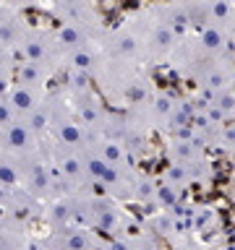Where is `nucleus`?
Here are the masks:
<instances>
[{
  "label": "nucleus",
  "instance_id": "nucleus-1",
  "mask_svg": "<svg viewBox=\"0 0 235 250\" xmlns=\"http://www.w3.org/2000/svg\"><path fill=\"white\" fill-rule=\"evenodd\" d=\"M73 198V214H76V227H84L89 232H105V234H118L123 229V214L107 195L102 193H81L70 195Z\"/></svg>",
  "mask_w": 235,
  "mask_h": 250
},
{
  "label": "nucleus",
  "instance_id": "nucleus-2",
  "mask_svg": "<svg viewBox=\"0 0 235 250\" xmlns=\"http://www.w3.org/2000/svg\"><path fill=\"white\" fill-rule=\"evenodd\" d=\"M47 104H50V128L47 133L52 136V144H60V146H68V148H81L89 144V133L81 128L78 117L73 115V109L66 99L60 97H47Z\"/></svg>",
  "mask_w": 235,
  "mask_h": 250
},
{
  "label": "nucleus",
  "instance_id": "nucleus-3",
  "mask_svg": "<svg viewBox=\"0 0 235 250\" xmlns=\"http://www.w3.org/2000/svg\"><path fill=\"white\" fill-rule=\"evenodd\" d=\"M19 175H21V190L26 193V195H31L37 203L52 198L55 175H52L50 162H47L42 154L19 159Z\"/></svg>",
  "mask_w": 235,
  "mask_h": 250
},
{
  "label": "nucleus",
  "instance_id": "nucleus-4",
  "mask_svg": "<svg viewBox=\"0 0 235 250\" xmlns=\"http://www.w3.org/2000/svg\"><path fill=\"white\" fill-rule=\"evenodd\" d=\"M19 52H21V58L26 62H34V65L45 68L47 73H52L55 62L60 60V52H58V47H55V42H52V34H45V31L29 29V26H26V31H24V37H21Z\"/></svg>",
  "mask_w": 235,
  "mask_h": 250
},
{
  "label": "nucleus",
  "instance_id": "nucleus-5",
  "mask_svg": "<svg viewBox=\"0 0 235 250\" xmlns=\"http://www.w3.org/2000/svg\"><path fill=\"white\" fill-rule=\"evenodd\" d=\"M73 104H70V109H73V115L78 117V123H81V128L89 133V136H99L102 130H105V123H107V112L105 107H102L99 97L94 94L92 89L86 91H73Z\"/></svg>",
  "mask_w": 235,
  "mask_h": 250
},
{
  "label": "nucleus",
  "instance_id": "nucleus-6",
  "mask_svg": "<svg viewBox=\"0 0 235 250\" xmlns=\"http://www.w3.org/2000/svg\"><path fill=\"white\" fill-rule=\"evenodd\" d=\"M0 148L13 159H26V156L42 154V138H37L24 120H16L0 133Z\"/></svg>",
  "mask_w": 235,
  "mask_h": 250
},
{
  "label": "nucleus",
  "instance_id": "nucleus-7",
  "mask_svg": "<svg viewBox=\"0 0 235 250\" xmlns=\"http://www.w3.org/2000/svg\"><path fill=\"white\" fill-rule=\"evenodd\" d=\"M45 250H102V242L84 227H68L60 232H50V237L45 240Z\"/></svg>",
  "mask_w": 235,
  "mask_h": 250
},
{
  "label": "nucleus",
  "instance_id": "nucleus-8",
  "mask_svg": "<svg viewBox=\"0 0 235 250\" xmlns=\"http://www.w3.org/2000/svg\"><path fill=\"white\" fill-rule=\"evenodd\" d=\"M45 222L50 227V232H60V229H68V227H76L73 198H70V195L50 198L45 206Z\"/></svg>",
  "mask_w": 235,
  "mask_h": 250
},
{
  "label": "nucleus",
  "instance_id": "nucleus-9",
  "mask_svg": "<svg viewBox=\"0 0 235 250\" xmlns=\"http://www.w3.org/2000/svg\"><path fill=\"white\" fill-rule=\"evenodd\" d=\"M8 104L13 107V112L19 120H24L29 112H34V109L45 102V91L39 89H29V86H21V83H11V89L5 94Z\"/></svg>",
  "mask_w": 235,
  "mask_h": 250
},
{
  "label": "nucleus",
  "instance_id": "nucleus-10",
  "mask_svg": "<svg viewBox=\"0 0 235 250\" xmlns=\"http://www.w3.org/2000/svg\"><path fill=\"white\" fill-rule=\"evenodd\" d=\"M66 62H68V70L81 73L86 78H94L102 73V55L97 44H86L81 50H73L70 55H66Z\"/></svg>",
  "mask_w": 235,
  "mask_h": 250
},
{
  "label": "nucleus",
  "instance_id": "nucleus-11",
  "mask_svg": "<svg viewBox=\"0 0 235 250\" xmlns=\"http://www.w3.org/2000/svg\"><path fill=\"white\" fill-rule=\"evenodd\" d=\"M52 42L58 47L60 58H66V55H70L73 50H81L86 44H94L92 37L86 34L81 26H76V23H60V26L52 31Z\"/></svg>",
  "mask_w": 235,
  "mask_h": 250
},
{
  "label": "nucleus",
  "instance_id": "nucleus-12",
  "mask_svg": "<svg viewBox=\"0 0 235 250\" xmlns=\"http://www.w3.org/2000/svg\"><path fill=\"white\" fill-rule=\"evenodd\" d=\"M0 250H29V240L24 234L21 222L0 214Z\"/></svg>",
  "mask_w": 235,
  "mask_h": 250
},
{
  "label": "nucleus",
  "instance_id": "nucleus-13",
  "mask_svg": "<svg viewBox=\"0 0 235 250\" xmlns=\"http://www.w3.org/2000/svg\"><path fill=\"white\" fill-rule=\"evenodd\" d=\"M47 78H50V73H47L45 68L34 65V62H16V70H13V83H21V86H29V89H39L45 91V83Z\"/></svg>",
  "mask_w": 235,
  "mask_h": 250
},
{
  "label": "nucleus",
  "instance_id": "nucleus-14",
  "mask_svg": "<svg viewBox=\"0 0 235 250\" xmlns=\"http://www.w3.org/2000/svg\"><path fill=\"white\" fill-rule=\"evenodd\" d=\"M0 188H21L19 159H13L3 148H0Z\"/></svg>",
  "mask_w": 235,
  "mask_h": 250
},
{
  "label": "nucleus",
  "instance_id": "nucleus-15",
  "mask_svg": "<svg viewBox=\"0 0 235 250\" xmlns=\"http://www.w3.org/2000/svg\"><path fill=\"white\" fill-rule=\"evenodd\" d=\"M24 123H26V128L34 133L37 138L45 136L47 128H50V104H47V97H45V102L34 109V112H29L26 117H24Z\"/></svg>",
  "mask_w": 235,
  "mask_h": 250
},
{
  "label": "nucleus",
  "instance_id": "nucleus-16",
  "mask_svg": "<svg viewBox=\"0 0 235 250\" xmlns=\"http://www.w3.org/2000/svg\"><path fill=\"white\" fill-rule=\"evenodd\" d=\"M19 117H16V112H13V107L8 104V99L5 97H0V133H3L11 123H16Z\"/></svg>",
  "mask_w": 235,
  "mask_h": 250
},
{
  "label": "nucleus",
  "instance_id": "nucleus-17",
  "mask_svg": "<svg viewBox=\"0 0 235 250\" xmlns=\"http://www.w3.org/2000/svg\"><path fill=\"white\" fill-rule=\"evenodd\" d=\"M8 16H11V8H5V5H0V21H5Z\"/></svg>",
  "mask_w": 235,
  "mask_h": 250
}]
</instances>
